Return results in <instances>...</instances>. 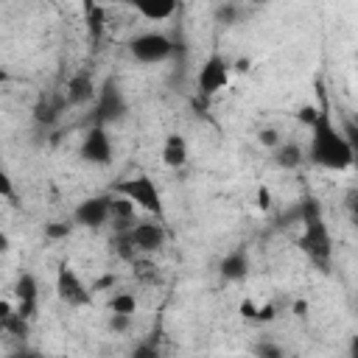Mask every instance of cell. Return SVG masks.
Wrapping results in <instances>:
<instances>
[{
	"mask_svg": "<svg viewBox=\"0 0 358 358\" xmlns=\"http://www.w3.org/2000/svg\"><path fill=\"white\" fill-rule=\"evenodd\" d=\"M159 154H162V165H165V168H173V171L185 168V165H187V157H190V148H187L185 134L168 131L165 140H162V151H159Z\"/></svg>",
	"mask_w": 358,
	"mask_h": 358,
	"instance_id": "16",
	"label": "cell"
},
{
	"mask_svg": "<svg viewBox=\"0 0 358 358\" xmlns=\"http://www.w3.org/2000/svg\"><path fill=\"white\" fill-rule=\"evenodd\" d=\"M112 193H120L126 196L137 210H145L151 215H157V221H165V207H162V193L157 187V182L148 176V173H137V176H129V179H120Z\"/></svg>",
	"mask_w": 358,
	"mask_h": 358,
	"instance_id": "4",
	"label": "cell"
},
{
	"mask_svg": "<svg viewBox=\"0 0 358 358\" xmlns=\"http://www.w3.org/2000/svg\"><path fill=\"white\" fill-rule=\"evenodd\" d=\"M296 221L302 224V232L296 238V246L302 249V255L319 268V271H330V260H333V235L322 210V201L310 193H305L296 204Z\"/></svg>",
	"mask_w": 358,
	"mask_h": 358,
	"instance_id": "2",
	"label": "cell"
},
{
	"mask_svg": "<svg viewBox=\"0 0 358 358\" xmlns=\"http://www.w3.org/2000/svg\"><path fill=\"white\" fill-rule=\"evenodd\" d=\"M0 199H6V201H17V187H14V179H11V173L0 165Z\"/></svg>",
	"mask_w": 358,
	"mask_h": 358,
	"instance_id": "25",
	"label": "cell"
},
{
	"mask_svg": "<svg viewBox=\"0 0 358 358\" xmlns=\"http://www.w3.org/2000/svg\"><path fill=\"white\" fill-rule=\"evenodd\" d=\"M241 14H243V8H241V3H232V0H224L218 8H215V22H221V25H238L241 22Z\"/></svg>",
	"mask_w": 358,
	"mask_h": 358,
	"instance_id": "22",
	"label": "cell"
},
{
	"mask_svg": "<svg viewBox=\"0 0 358 358\" xmlns=\"http://www.w3.org/2000/svg\"><path fill=\"white\" fill-rule=\"evenodd\" d=\"M64 109H67L64 92H42V95L34 101V106H31V117H34L36 126L50 129V126H56V123L62 120Z\"/></svg>",
	"mask_w": 358,
	"mask_h": 358,
	"instance_id": "11",
	"label": "cell"
},
{
	"mask_svg": "<svg viewBox=\"0 0 358 358\" xmlns=\"http://www.w3.org/2000/svg\"><path fill=\"white\" fill-rule=\"evenodd\" d=\"M84 22H87L90 42L98 48L106 34V8L98 0H84Z\"/></svg>",
	"mask_w": 358,
	"mask_h": 358,
	"instance_id": "19",
	"label": "cell"
},
{
	"mask_svg": "<svg viewBox=\"0 0 358 358\" xmlns=\"http://www.w3.org/2000/svg\"><path fill=\"white\" fill-rule=\"evenodd\" d=\"M73 229H76L73 218L70 221H50V224H45V238L48 241H64L73 235Z\"/></svg>",
	"mask_w": 358,
	"mask_h": 358,
	"instance_id": "24",
	"label": "cell"
},
{
	"mask_svg": "<svg viewBox=\"0 0 358 358\" xmlns=\"http://www.w3.org/2000/svg\"><path fill=\"white\" fill-rule=\"evenodd\" d=\"M246 3H252V6H266L268 0H246Z\"/></svg>",
	"mask_w": 358,
	"mask_h": 358,
	"instance_id": "37",
	"label": "cell"
},
{
	"mask_svg": "<svg viewBox=\"0 0 358 358\" xmlns=\"http://www.w3.org/2000/svg\"><path fill=\"white\" fill-rule=\"evenodd\" d=\"M294 310H296V316H305V310H308V305H305V302H296V305H294Z\"/></svg>",
	"mask_w": 358,
	"mask_h": 358,
	"instance_id": "35",
	"label": "cell"
},
{
	"mask_svg": "<svg viewBox=\"0 0 358 358\" xmlns=\"http://www.w3.org/2000/svg\"><path fill=\"white\" fill-rule=\"evenodd\" d=\"M129 238H131L137 255H154V252L165 249V243H168L165 221H134L129 229Z\"/></svg>",
	"mask_w": 358,
	"mask_h": 358,
	"instance_id": "10",
	"label": "cell"
},
{
	"mask_svg": "<svg viewBox=\"0 0 358 358\" xmlns=\"http://www.w3.org/2000/svg\"><path fill=\"white\" fill-rule=\"evenodd\" d=\"M157 352H159V350H157L154 344H140V347L131 350L134 358H157Z\"/></svg>",
	"mask_w": 358,
	"mask_h": 358,
	"instance_id": "29",
	"label": "cell"
},
{
	"mask_svg": "<svg viewBox=\"0 0 358 358\" xmlns=\"http://www.w3.org/2000/svg\"><path fill=\"white\" fill-rule=\"evenodd\" d=\"M123 3H126L129 8H134L140 17H145V20H151V22H159V20L173 17L179 0H123Z\"/></svg>",
	"mask_w": 358,
	"mask_h": 358,
	"instance_id": "18",
	"label": "cell"
},
{
	"mask_svg": "<svg viewBox=\"0 0 358 358\" xmlns=\"http://www.w3.org/2000/svg\"><path fill=\"white\" fill-rule=\"evenodd\" d=\"M129 117V101L126 92L120 90V84L115 78H106L101 84V90L92 98V112H90V123L95 126H117Z\"/></svg>",
	"mask_w": 358,
	"mask_h": 358,
	"instance_id": "3",
	"label": "cell"
},
{
	"mask_svg": "<svg viewBox=\"0 0 358 358\" xmlns=\"http://www.w3.org/2000/svg\"><path fill=\"white\" fill-rule=\"evenodd\" d=\"M78 157H81L84 162H90V165H98V168H103V165L112 162V157H115V145H112V137H109L106 126H95V123H90V129H87L84 137H81Z\"/></svg>",
	"mask_w": 358,
	"mask_h": 358,
	"instance_id": "8",
	"label": "cell"
},
{
	"mask_svg": "<svg viewBox=\"0 0 358 358\" xmlns=\"http://www.w3.org/2000/svg\"><path fill=\"white\" fill-rule=\"evenodd\" d=\"M229 78H232V64H229V59L221 56V53H210V56L201 62L199 73H196V92H199L201 98H213V95H218V92L229 84Z\"/></svg>",
	"mask_w": 358,
	"mask_h": 358,
	"instance_id": "7",
	"label": "cell"
},
{
	"mask_svg": "<svg viewBox=\"0 0 358 358\" xmlns=\"http://www.w3.org/2000/svg\"><path fill=\"white\" fill-rule=\"evenodd\" d=\"M280 140H282V134H280V129H274V126H263V129L257 131V143H260L263 148H268V151H271Z\"/></svg>",
	"mask_w": 358,
	"mask_h": 358,
	"instance_id": "26",
	"label": "cell"
},
{
	"mask_svg": "<svg viewBox=\"0 0 358 358\" xmlns=\"http://www.w3.org/2000/svg\"><path fill=\"white\" fill-rule=\"evenodd\" d=\"M255 352H257V355H271V358H280V355H282V350H280L277 344H271V341L255 344Z\"/></svg>",
	"mask_w": 358,
	"mask_h": 358,
	"instance_id": "28",
	"label": "cell"
},
{
	"mask_svg": "<svg viewBox=\"0 0 358 358\" xmlns=\"http://www.w3.org/2000/svg\"><path fill=\"white\" fill-rule=\"evenodd\" d=\"M53 288H56L59 302L67 305V308H87V305H92V288L84 285V280L78 277V271L70 263H59L56 266Z\"/></svg>",
	"mask_w": 358,
	"mask_h": 358,
	"instance_id": "6",
	"label": "cell"
},
{
	"mask_svg": "<svg viewBox=\"0 0 358 358\" xmlns=\"http://www.w3.org/2000/svg\"><path fill=\"white\" fill-rule=\"evenodd\" d=\"M106 308L115 310V313H134V310H137V296H134L131 291H115V294L109 296Z\"/></svg>",
	"mask_w": 358,
	"mask_h": 358,
	"instance_id": "21",
	"label": "cell"
},
{
	"mask_svg": "<svg viewBox=\"0 0 358 358\" xmlns=\"http://www.w3.org/2000/svg\"><path fill=\"white\" fill-rule=\"evenodd\" d=\"M129 56L140 64H162L173 56V42L162 31H143L129 39Z\"/></svg>",
	"mask_w": 358,
	"mask_h": 358,
	"instance_id": "5",
	"label": "cell"
},
{
	"mask_svg": "<svg viewBox=\"0 0 358 358\" xmlns=\"http://www.w3.org/2000/svg\"><path fill=\"white\" fill-rule=\"evenodd\" d=\"M8 313H14V305L8 299H0V319H6Z\"/></svg>",
	"mask_w": 358,
	"mask_h": 358,
	"instance_id": "32",
	"label": "cell"
},
{
	"mask_svg": "<svg viewBox=\"0 0 358 358\" xmlns=\"http://www.w3.org/2000/svg\"><path fill=\"white\" fill-rule=\"evenodd\" d=\"M271 162L277 165V168H282V171H296L302 162H305V148L296 143V140H280L271 151Z\"/></svg>",
	"mask_w": 358,
	"mask_h": 358,
	"instance_id": "17",
	"label": "cell"
},
{
	"mask_svg": "<svg viewBox=\"0 0 358 358\" xmlns=\"http://www.w3.org/2000/svg\"><path fill=\"white\" fill-rule=\"evenodd\" d=\"M73 224L84 229H101L109 224V193L87 196L73 207Z\"/></svg>",
	"mask_w": 358,
	"mask_h": 358,
	"instance_id": "9",
	"label": "cell"
},
{
	"mask_svg": "<svg viewBox=\"0 0 358 358\" xmlns=\"http://www.w3.org/2000/svg\"><path fill=\"white\" fill-rule=\"evenodd\" d=\"M232 70H235V73H246V70H249V59H238Z\"/></svg>",
	"mask_w": 358,
	"mask_h": 358,
	"instance_id": "34",
	"label": "cell"
},
{
	"mask_svg": "<svg viewBox=\"0 0 358 358\" xmlns=\"http://www.w3.org/2000/svg\"><path fill=\"white\" fill-rule=\"evenodd\" d=\"M134 221H137V207L126 196L109 190V227H112V232H126V229H131Z\"/></svg>",
	"mask_w": 358,
	"mask_h": 358,
	"instance_id": "15",
	"label": "cell"
},
{
	"mask_svg": "<svg viewBox=\"0 0 358 358\" xmlns=\"http://www.w3.org/2000/svg\"><path fill=\"white\" fill-rule=\"evenodd\" d=\"M131 319H134V313H115V310H109L106 330H109L112 336H123V333L131 330Z\"/></svg>",
	"mask_w": 358,
	"mask_h": 358,
	"instance_id": "23",
	"label": "cell"
},
{
	"mask_svg": "<svg viewBox=\"0 0 358 358\" xmlns=\"http://www.w3.org/2000/svg\"><path fill=\"white\" fill-rule=\"evenodd\" d=\"M277 319V305L268 302V305H260L257 313H255V322H274Z\"/></svg>",
	"mask_w": 358,
	"mask_h": 358,
	"instance_id": "27",
	"label": "cell"
},
{
	"mask_svg": "<svg viewBox=\"0 0 358 358\" xmlns=\"http://www.w3.org/2000/svg\"><path fill=\"white\" fill-rule=\"evenodd\" d=\"M62 92H64L67 106H87V103H92L98 87H95V78H92L90 70H78V73H73L67 78V84H64Z\"/></svg>",
	"mask_w": 358,
	"mask_h": 358,
	"instance_id": "13",
	"label": "cell"
},
{
	"mask_svg": "<svg viewBox=\"0 0 358 358\" xmlns=\"http://www.w3.org/2000/svg\"><path fill=\"white\" fill-rule=\"evenodd\" d=\"M249 266H252L249 252H246L243 246H238V249H229V252L221 257L218 274H221V280H227V282H241V280L249 277Z\"/></svg>",
	"mask_w": 358,
	"mask_h": 358,
	"instance_id": "14",
	"label": "cell"
},
{
	"mask_svg": "<svg viewBox=\"0 0 358 358\" xmlns=\"http://www.w3.org/2000/svg\"><path fill=\"white\" fill-rule=\"evenodd\" d=\"M257 199H260V210H268L271 207V193L266 190V185L257 187Z\"/></svg>",
	"mask_w": 358,
	"mask_h": 358,
	"instance_id": "31",
	"label": "cell"
},
{
	"mask_svg": "<svg viewBox=\"0 0 358 358\" xmlns=\"http://www.w3.org/2000/svg\"><path fill=\"white\" fill-rule=\"evenodd\" d=\"M238 313H241L243 319H255V313H257V305H255L252 299H243V302L238 305Z\"/></svg>",
	"mask_w": 358,
	"mask_h": 358,
	"instance_id": "30",
	"label": "cell"
},
{
	"mask_svg": "<svg viewBox=\"0 0 358 358\" xmlns=\"http://www.w3.org/2000/svg\"><path fill=\"white\" fill-rule=\"evenodd\" d=\"M14 299H17V313L25 316L28 322L36 313V302H39V280L34 271H20L14 280Z\"/></svg>",
	"mask_w": 358,
	"mask_h": 358,
	"instance_id": "12",
	"label": "cell"
},
{
	"mask_svg": "<svg viewBox=\"0 0 358 358\" xmlns=\"http://www.w3.org/2000/svg\"><path fill=\"white\" fill-rule=\"evenodd\" d=\"M319 95H322V103L316 106V115L308 126L310 129V143H308L305 159H310L316 168H324V171H347L355 162V145L336 126L324 92H319Z\"/></svg>",
	"mask_w": 358,
	"mask_h": 358,
	"instance_id": "1",
	"label": "cell"
},
{
	"mask_svg": "<svg viewBox=\"0 0 358 358\" xmlns=\"http://www.w3.org/2000/svg\"><path fill=\"white\" fill-rule=\"evenodd\" d=\"M8 249H11V238H8V235L0 229V255H6Z\"/></svg>",
	"mask_w": 358,
	"mask_h": 358,
	"instance_id": "33",
	"label": "cell"
},
{
	"mask_svg": "<svg viewBox=\"0 0 358 358\" xmlns=\"http://www.w3.org/2000/svg\"><path fill=\"white\" fill-rule=\"evenodd\" d=\"M8 78H11V76H8V73H6V67H0V84H6V81H8Z\"/></svg>",
	"mask_w": 358,
	"mask_h": 358,
	"instance_id": "36",
	"label": "cell"
},
{
	"mask_svg": "<svg viewBox=\"0 0 358 358\" xmlns=\"http://www.w3.org/2000/svg\"><path fill=\"white\" fill-rule=\"evenodd\" d=\"M109 246H112V252L120 257V260H126V263H137V249H134V243H131V238H129V229L126 232H112V238H109Z\"/></svg>",
	"mask_w": 358,
	"mask_h": 358,
	"instance_id": "20",
	"label": "cell"
}]
</instances>
